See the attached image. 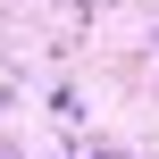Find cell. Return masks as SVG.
I'll return each mask as SVG.
<instances>
[{"label":"cell","mask_w":159,"mask_h":159,"mask_svg":"<svg viewBox=\"0 0 159 159\" xmlns=\"http://www.w3.org/2000/svg\"><path fill=\"white\" fill-rule=\"evenodd\" d=\"M0 159H8V151H0Z\"/></svg>","instance_id":"6da1fadb"}]
</instances>
